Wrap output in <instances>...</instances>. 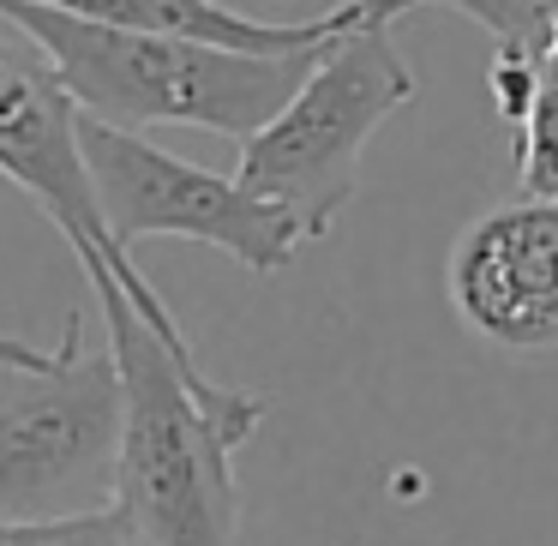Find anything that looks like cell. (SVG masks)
<instances>
[{
	"label": "cell",
	"instance_id": "cell-12",
	"mask_svg": "<svg viewBox=\"0 0 558 546\" xmlns=\"http://www.w3.org/2000/svg\"><path fill=\"white\" fill-rule=\"evenodd\" d=\"M553 49H558V25H553Z\"/></svg>",
	"mask_w": 558,
	"mask_h": 546
},
{
	"label": "cell",
	"instance_id": "cell-7",
	"mask_svg": "<svg viewBox=\"0 0 558 546\" xmlns=\"http://www.w3.org/2000/svg\"><path fill=\"white\" fill-rule=\"evenodd\" d=\"M450 301L493 349H558V205L517 198L486 210L450 246Z\"/></svg>",
	"mask_w": 558,
	"mask_h": 546
},
{
	"label": "cell",
	"instance_id": "cell-8",
	"mask_svg": "<svg viewBox=\"0 0 558 546\" xmlns=\"http://www.w3.org/2000/svg\"><path fill=\"white\" fill-rule=\"evenodd\" d=\"M373 7L385 19H402L414 7H450V13L474 19L493 37V54H505V61H546L558 25V0H373Z\"/></svg>",
	"mask_w": 558,
	"mask_h": 546
},
{
	"label": "cell",
	"instance_id": "cell-1",
	"mask_svg": "<svg viewBox=\"0 0 558 546\" xmlns=\"http://www.w3.org/2000/svg\"><path fill=\"white\" fill-rule=\"evenodd\" d=\"M109 354L121 366V462L114 517L133 546H234L241 486L234 450L265 426L270 397L234 390L169 342L109 270H85Z\"/></svg>",
	"mask_w": 558,
	"mask_h": 546
},
{
	"label": "cell",
	"instance_id": "cell-10",
	"mask_svg": "<svg viewBox=\"0 0 558 546\" xmlns=\"http://www.w3.org/2000/svg\"><path fill=\"white\" fill-rule=\"evenodd\" d=\"M0 546H133V541H126L114 505H102V510H73V517L0 522Z\"/></svg>",
	"mask_w": 558,
	"mask_h": 546
},
{
	"label": "cell",
	"instance_id": "cell-6",
	"mask_svg": "<svg viewBox=\"0 0 558 546\" xmlns=\"http://www.w3.org/2000/svg\"><path fill=\"white\" fill-rule=\"evenodd\" d=\"M0 174L13 186H25L43 205V217L61 229V241L78 253L85 270H109L126 289V301L150 318L169 342H186L174 313L162 306V294L145 282V270L133 265V246L114 241L109 217L97 205L85 150H78V102L66 97V85L54 78L49 61L7 49L0 43Z\"/></svg>",
	"mask_w": 558,
	"mask_h": 546
},
{
	"label": "cell",
	"instance_id": "cell-3",
	"mask_svg": "<svg viewBox=\"0 0 558 546\" xmlns=\"http://www.w3.org/2000/svg\"><path fill=\"white\" fill-rule=\"evenodd\" d=\"M390 25L397 19L366 0V13L318 49L301 90L241 145L234 181L277 205L301 229V241H325L337 229V217L361 193V157L373 133L402 102L421 97V78L402 61Z\"/></svg>",
	"mask_w": 558,
	"mask_h": 546
},
{
	"label": "cell",
	"instance_id": "cell-9",
	"mask_svg": "<svg viewBox=\"0 0 558 546\" xmlns=\"http://www.w3.org/2000/svg\"><path fill=\"white\" fill-rule=\"evenodd\" d=\"M517 181L522 198H553L558 205V49L534 73V102L517 121Z\"/></svg>",
	"mask_w": 558,
	"mask_h": 546
},
{
	"label": "cell",
	"instance_id": "cell-11",
	"mask_svg": "<svg viewBox=\"0 0 558 546\" xmlns=\"http://www.w3.org/2000/svg\"><path fill=\"white\" fill-rule=\"evenodd\" d=\"M43 354L49 349H37V342H25V337H7V330H0V361H43Z\"/></svg>",
	"mask_w": 558,
	"mask_h": 546
},
{
	"label": "cell",
	"instance_id": "cell-2",
	"mask_svg": "<svg viewBox=\"0 0 558 546\" xmlns=\"http://www.w3.org/2000/svg\"><path fill=\"white\" fill-rule=\"evenodd\" d=\"M0 25H13L66 97L109 126H198L217 138H253L313 73L318 49L301 54H246L198 37L162 31H121L97 19L37 7V0H0ZM337 43V37H330Z\"/></svg>",
	"mask_w": 558,
	"mask_h": 546
},
{
	"label": "cell",
	"instance_id": "cell-5",
	"mask_svg": "<svg viewBox=\"0 0 558 546\" xmlns=\"http://www.w3.org/2000/svg\"><path fill=\"white\" fill-rule=\"evenodd\" d=\"M78 150H85L97 205L121 246L205 241V246H222L229 258H241L253 277L289 270L294 246H301V229L277 205L246 193L241 181H222V174L150 145L133 126H109L78 109Z\"/></svg>",
	"mask_w": 558,
	"mask_h": 546
},
{
	"label": "cell",
	"instance_id": "cell-4",
	"mask_svg": "<svg viewBox=\"0 0 558 546\" xmlns=\"http://www.w3.org/2000/svg\"><path fill=\"white\" fill-rule=\"evenodd\" d=\"M114 462L121 366L73 313L43 361H0V522L114 505Z\"/></svg>",
	"mask_w": 558,
	"mask_h": 546
}]
</instances>
